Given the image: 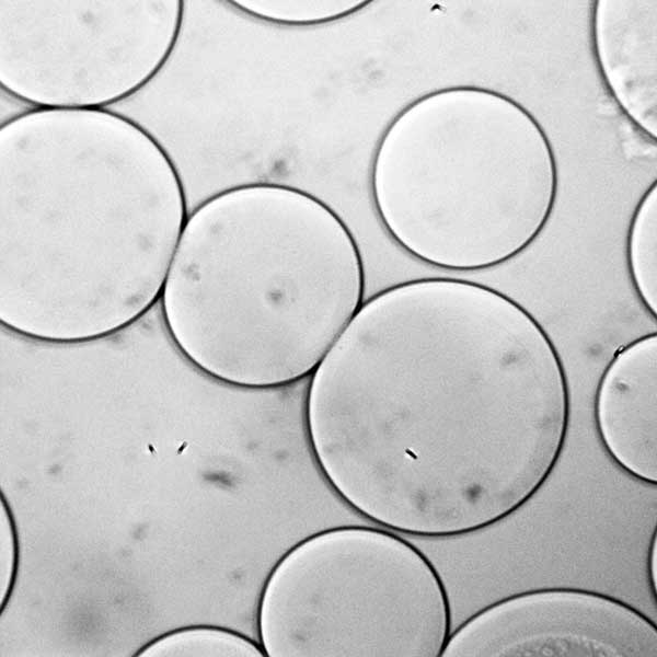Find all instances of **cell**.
Returning <instances> with one entry per match:
<instances>
[{
	"label": "cell",
	"mask_w": 657,
	"mask_h": 657,
	"mask_svg": "<svg viewBox=\"0 0 657 657\" xmlns=\"http://www.w3.org/2000/svg\"><path fill=\"white\" fill-rule=\"evenodd\" d=\"M566 369L539 320L481 283L428 277L361 303L313 371L304 425L334 494L411 535L453 516L456 469L561 456Z\"/></svg>",
	"instance_id": "obj_1"
},
{
	"label": "cell",
	"mask_w": 657,
	"mask_h": 657,
	"mask_svg": "<svg viewBox=\"0 0 657 657\" xmlns=\"http://www.w3.org/2000/svg\"><path fill=\"white\" fill-rule=\"evenodd\" d=\"M194 219L160 297L169 335L199 371L244 389L313 373L362 303L364 265L341 217L286 185Z\"/></svg>",
	"instance_id": "obj_2"
},
{
	"label": "cell",
	"mask_w": 657,
	"mask_h": 657,
	"mask_svg": "<svg viewBox=\"0 0 657 657\" xmlns=\"http://www.w3.org/2000/svg\"><path fill=\"white\" fill-rule=\"evenodd\" d=\"M268 657L440 656L450 635L443 581L396 532L344 525L313 532L272 566L256 606Z\"/></svg>",
	"instance_id": "obj_3"
},
{
	"label": "cell",
	"mask_w": 657,
	"mask_h": 657,
	"mask_svg": "<svg viewBox=\"0 0 657 657\" xmlns=\"http://www.w3.org/2000/svg\"><path fill=\"white\" fill-rule=\"evenodd\" d=\"M657 333L620 347L604 367L593 400L596 429L608 456L631 464L656 460Z\"/></svg>",
	"instance_id": "obj_4"
},
{
	"label": "cell",
	"mask_w": 657,
	"mask_h": 657,
	"mask_svg": "<svg viewBox=\"0 0 657 657\" xmlns=\"http://www.w3.org/2000/svg\"><path fill=\"white\" fill-rule=\"evenodd\" d=\"M655 184L649 186L634 209L625 245L630 280L638 300L654 319L657 314L656 216L655 209H645V203Z\"/></svg>",
	"instance_id": "obj_5"
},
{
	"label": "cell",
	"mask_w": 657,
	"mask_h": 657,
	"mask_svg": "<svg viewBox=\"0 0 657 657\" xmlns=\"http://www.w3.org/2000/svg\"><path fill=\"white\" fill-rule=\"evenodd\" d=\"M647 575L650 590L656 598V531L649 543L648 555H647Z\"/></svg>",
	"instance_id": "obj_6"
}]
</instances>
